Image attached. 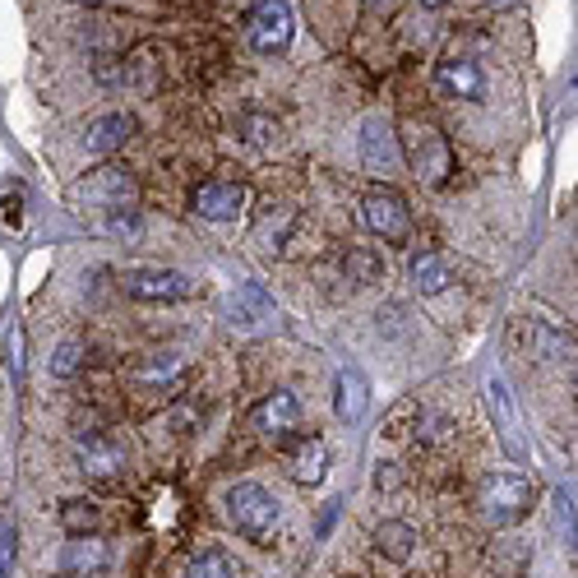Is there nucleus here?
<instances>
[{"mask_svg":"<svg viewBox=\"0 0 578 578\" xmlns=\"http://www.w3.org/2000/svg\"><path fill=\"white\" fill-rule=\"evenodd\" d=\"M537 505V486L518 472H495L481 481V495H477V509L491 528H514L518 518H528Z\"/></svg>","mask_w":578,"mask_h":578,"instance_id":"obj_1","label":"nucleus"},{"mask_svg":"<svg viewBox=\"0 0 578 578\" xmlns=\"http://www.w3.org/2000/svg\"><path fill=\"white\" fill-rule=\"evenodd\" d=\"M227 518L241 537L264 546L278 528V499L268 495L260 481H241V486H231V495H227Z\"/></svg>","mask_w":578,"mask_h":578,"instance_id":"obj_2","label":"nucleus"},{"mask_svg":"<svg viewBox=\"0 0 578 578\" xmlns=\"http://www.w3.org/2000/svg\"><path fill=\"white\" fill-rule=\"evenodd\" d=\"M134 195H140V185H134V177H130L125 167H98V171H88L84 181H74V190H70L74 204L107 208V214H121V208H130Z\"/></svg>","mask_w":578,"mask_h":578,"instance_id":"obj_3","label":"nucleus"},{"mask_svg":"<svg viewBox=\"0 0 578 578\" xmlns=\"http://www.w3.org/2000/svg\"><path fill=\"white\" fill-rule=\"evenodd\" d=\"M245 33H250V47L260 56H278L292 47V33H297V14L287 0H260L245 19Z\"/></svg>","mask_w":578,"mask_h":578,"instance_id":"obj_4","label":"nucleus"},{"mask_svg":"<svg viewBox=\"0 0 578 578\" xmlns=\"http://www.w3.org/2000/svg\"><path fill=\"white\" fill-rule=\"evenodd\" d=\"M121 287L134 297V301H185V297H195V278L181 274V268H125V278Z\"/></svg>","mask_w":578,"mask_h":578,"instance_id":"obj_5","label":"nucleus"},{"mask_svg":"<svg viewBox=\"0 0 578 578\" xmlns=\"http://www.w3.org/2000/svg\"><path fill=\"white\" fill-rule=\"evenodd\" d=\"M361 218H365V227L375 231V237H384L389 245H402L412 237V214H408V200L398 195V190H371L365 195V204H361Z\"/></svg>","mask_w":578,"mask_h":578,"instance_id":"obj_6","label":"nucleus"},{"mask_svg":"<svg viewBox=\"0 0 578 578\" xmlns=\"http://www.w3.org/2000/svg\"><path fill=\"white\" fill-rule=\"evenodd\" d=\"M74 458H80V472L93 481H116L125 472V449L121 439L107 435V431H88L74 439Z\"/></svg>","mask_w":578,"mask_h":578,"instance_id":"obj_7","label":"nucleus"},{"mask_svg":"<svg viewBox=\"0 0 578 578\" xmlns=\"http://www.w3.org/2000/svg\"><path fill=\"white\" fill-rule=\"evenodd\" d=\"M361 162L371 177H394L402 167V148H398V134L394 125L384 121V116H371V121L361 125Z\"/></svg>","mask_w":578,"mask_h":578,"instance_id":"obj_8","label":"nucleus"},{"mask_svg":"<svg viewBox=\"0 0 578 578\" xmlns=\"http://www.w3.org/2000/svg\"><path fill=\"white\" fill-rule=\"evenodd\" d=\"M250 431L264 435V439H292L301 431V402H297V394H287V389L268 394L260 408L250 412Z\"/></svg>","mask_w":578,"mask_h":578,"instance_id":"obj_9","label":"nucleus"},{"mask_svg":"<svg viewBox=\"0 0 578 578\" xmlns=\"http://www.w3.org/2000/svg\"><path fill=\"white\" fill-rule=\"evenodd\" d=\"M190 208H195L204 222H231V218H241V208H245V190L237 181H204L195 195H190Z\"/></svg>","mask_w":578,"mask_h":578,"instance_id":"obj_10","label":"nucleus"},{"mask_svg":"<svg viewBox=\"0 0 578 578\" xmlns=\"http://www.w3.org/2000/svg\"><path fill=\"white\" fill-rule=\"evenodd\" d=\"M408 162L417 167V177L439 181L449 171V144H445V134L431 130V125H412L408 130Z\"/></svg>","mask_w":578,"mask_h":578,"instance_id":"obj_11","label":"nucleus"},{"mask_svg":"<svg viewBox=\"0 0 578 578\" xmlns=\"http://www.w3.org/2000/svg\"><path fill=\"white\" fill-rule=\"evenodd\" d=\"M282 462L297 486H320L324 472H329V445H324L320 435H301V439H292V449L282 454Z\"/></svg>","mask_w":578,"mask_h":578,"instance_id":"obj_12","label":"nucleus"},{"mask_svg":"<svg viewBox=\"0 0 578 578\" xmlns=\"http://www.w3.org/2000/svg\"><path fill=\"white\" fill-rule=\"evenodd\" d=\"M439 88L449 93V98H462V103H481L486 98V80H481L477 61H468V56H445L435 70Z\"/></svg>","mask_w":578,"mask_h":578,"instance_id":"obj_13","label":"nucleus"},{"mask_svg":"<svg viewBox=\"0 0 578 578\" xmlns=\"http://www.w3.org/2000/svg\"><path fill=\"white\" fill-rule=\"evenodd\" d=\"M334 408H338V417L347 421V426H357V421L365 417V408H371V380H365V375L357 371V365H342Z\"/></svg>","mask_w":578,"mask_h":578,"instance_id":"obj_14","label":"nucleus"},{"mask_svg":"<svg viewBox=\"0 0 578 578\" xmlns=\"http://www.w3.org/2000/svg\"><path fill=\"white\" fill-rule=\"evenodd\" d=\"M130 134H134L130 116L125 111H107V116H98V121L88 125L84 144H88V153H116V148H125Z\"/></svg>","mask_w":578,"mask_h":578,"instance_id":"obj_15","label":"nucleus"},{"mask_svg":"<svg viewBox=\"0 0 578 578\" xmlns=\"http://www.w3.org/2000/svg\"><path fill=\"white\" fill-rule=\"evenodd\" d=\"M375 551L384 555V561H394V565H408L417 555V528L402 523V518H389V523L375 528Z\"/></svg>","mask_w":578,"mask_h":578,"instance_id":"obj_16","label":"nucleus"},{"mask_svg":"<svg viewBox=\"0 0 578 578\" xmlns=\"http://www.w3.org/2000/svg\"><path fill=\"white\" fill-rule=\"evenodd\" d=\"M268 311H274V301H268V292L260 282H241L237 292L227 297V320L231 324H255V320H264Z\"/></svg>","mask_w":578,"mask_h":578,"instance_id":"obj_17","label":"nucleus"},{"mask_svg":"<svg viewBox=\"0 0 578 578\" xmlns=\"http://www.w3.org/2000/svg\"><path fill=\"white\" fill-rule=\"evenodd\" d=\"M185 371L181 352H153L140 361V371H134V384L140 389H167V384H177V375Z\"/></svg>","mask_w":578,"mask_h":578,"instance_id":"obj_18","label":"nucleus"},{"mask_svg":"<svg viewBox=\"0 0 578 578\" xmlns=\"http://www.w3.org/2000/svg\"><path fill=\"white\" fill-rule=\"evenodd\" d=\"M103 565H107V542H98V537H74L65 546V574L70 578H88Z\"/></svg>","mask_w":578,"mask_h":578,"instance_id":"obj_19","label":"nucleus"},{"mask_svg":"<svg viewBox=\"0 0 578 578\" xmlns=\"http://www.w3.org/2000/svg\"><path fill=\"white\" fill-rule=\"evenodd\" d=\"M491 408L499 417V439H505V449L514 458H523V435H518V412H514V402H509V389H505V380H491Z\"/></svg>","mask_w":578,"mask_h":578,"instance_id":"obj_20","label":"nucleus"},{"mask_svg":"<svg viewBox=\"0 0 578 578\" xmlns=\"http://www.w3.org/2000/svg\"><path fill=\"white\" fill-rule=\"evenodd\" d=\"M412 282H417V292H421V297H439V292H445V287L454 282V274H449V264H445V260L426 250V255H417V260H412Z\"/></svg>","mask_w":578,"mask_h":578,"instance_id":"obj_21","label":"nucleus"},{"mask_svg":"<svg viewBox=\"0 0 578 578\" xmlns=\"http://www.w3.org/2000/svg\"><path fill=\"white\" fill-rule=\"evenodd\" d=\"M380 274H384V264L371 255V250H347V255H342L347 287H371V282H380Z\"/></svg>","mask_w":578,"mask_h":578,"instance_id":"obj_22","label":"nucleus"},{"mask_svg":"<svg viewBox=\"0 0 578 578\" xmlns=\"http://www.w3.org/2000/svg\"><path fill=\"white\" fill-rule=\"evenodd\" d=\"M61 528L70 537H93V532H98V505H93V499H65V505H61Z\"/></svg>","mask_w":578,"mask_h":578,"instance_id":"obj_23","label":"nucleus"},{"mask_svg":"<svg viewBox=\"0 0 578 578\" xmlns=\"http://www.w3.org/2000/svg\"><path fill=\"white\" fill-rule=\"evenodd\" d=\"M417 426H421V402L417 398H398L389 408V417H384V435L389 439H408Z\"/></svg>","mask_w":578,"mask_h":578,"instance_id":"obj_24","label":"nucleus"},{"mask_svg":"<svg viewBox=\"0 0 578 578\" xmlns=\"http://www.w3.org/2000/svg\"><path fill=\"white\" fill-rule=\"evenodd\" d=\"M241 569H237V561H231L227 551H204V555H195L190 561V569H185V578H237Z\"/></svg>","mask_w":578,"mask_h":578,"instance_id":"obj_25","label":"nucleus"},{"mask_svg":"<svg viewBox=\"0 0 578 578\" xmlns=\"http://www.w3.org/2000/svg\"><path fill=\"white\" fill-rule=\"evenodd\" d=\"M80 365H84V347L80 342H61V347H56V357H51V375L56 380H74V375H80Z\"/></svg>","mask_w":578,"mask_h":578,"instance_id":"obj_26","label":"nucleus"},{"mask_svg":"<svg viewBox=\"0 0 578 578\" xmlns=\"http://www.w3.org/2000/svg\"><path fill=\"white\" fill-rule=\"evenodd\" d=\"M241 130H245L250 144H274L278 140V121H274V116H260V111H250L241 121Z\"/></svg>","mask_w":578,"mask_h":578,"instance_id":"obj_27","label":"nucleus"},{"mask_svg":"<svg viewBox=\"0 0 578 578\" xmlns=\"http://www.w3.org/2000/svg\"><path fill=\"white\" fill-rule=\"evenodd\" d=\"M14 561H19V532H0V578L14 574Z\"/></svg>","mask_w":578,"mask_h":578,"instance_id":"obj_28","label":"nucleus"},{"mask_svg":"<svg viewBox=\"0 0 578 578\" xmlns=\"http://www.w3.org/2000/svg\"><path fill=\"white\" fill-rule=\"evenodd\" d=\"M555 523H561V532L574 537V495L569 491H555Z\"/></svg>","mask_w":578,"mask_h":578,"instance_id":"obj_29","label":"nucleus"},{"mask_svg":"<svg viewBox=\"0 0 578 578\" xmlns=\"http://www.w3.org/2000/svg\"><path fill=\"white\" fill-rule=\"evenodd\" d=\"M375 486L380 491H394L398 486V462H380V468H375Z\"/></svg>","mask_w":578,"mask_h":578,"instance_id":"obj_30","label":"nucleus"},{"mask_svg":"<svg viewBox=\"0 0 578 578\" xmlns=\"http://www.w3.org/2000/svg\"><path fill=\"white\" fill-rule=\"evenodd\" d=\"M111 231H116V237H125V231H140V218H134L130 208H125V214H111Z\"/></svg>","mask_w":578,"mask_h":578,"instance_id":"obj_31","label":"nucleus"},{"mask_svg":"<svg viewBox=\"0 0 578 578\" xmlns=\"http://www.w3.org/2000/svg\"><path fill=\"white\" fill-rule=\"evenodd\" d=\"M5 222H10V227L24 222V214H19V200H5Z\"/></svg>","mask_w":578,"mask_h":578,"instance_id":"obj_32","label":"nucleus"},{"mask_svg":"<svg viewBox=\"0 0 578 578\" xmlns=\"http://www.w3.org/2000/svg\"><path fill=\"white\" fill-rule=\"evenodd\" d=\"M421 5H426V10H445L449 0H421Z\"/></svg>","mask_w":578,"mask_h":578,"instance_id":"obj_33","label":"nucleus"},{"mask_svg":"<svg viewBox=\"0 0 578 578\" xmlns=\"http://www.w3.org/2000/svg\"><path fill=\"white\" fill-rule=\"evenodd\" d=\"M80 5H103V0H80Z\"/></svg>","mask_w":578,"mask_h":578,"instance_id":"obj_34","label":"nucleus"},{"mask_svg":"<svg viewBox=\"0 0 578 578\" xmlns=\"http://www.w3.org/2000/svg\"><path fill=\"white\" fill-rule=\"evenodd\" d=\"M491 5H509V0H491Z\"/></svg>","mask_w":578,"mask_h":578,"instance_id":"obj_35","label":"nucleus"}]
</instances>
